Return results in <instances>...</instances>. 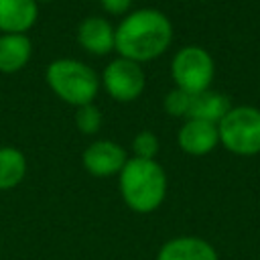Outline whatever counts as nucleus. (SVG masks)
<instances>
[{
    "label": "nucleus",
    "instance_id": "obj_10",
    "mask_svg": "<svg viewBox=\"0 0 260 260\" xmlns=\"http://www.w3.org/2000/svg\"><path fill=\"white\" fill-rule=\"evenodd\" d=\"M154 260H219L213 244L199 236H177L167 240Z\"/></svg>",
    "mask_w": 260,
    "mask_h": 260
},
{
    "label": "nucleus",
    "instance_id": "obj_2",
    "mask_svg": "<svg viewBox=\"0 0 260 260\" xmlns=\"http://www.w3.org/2000/svg\"><path fill=\"white\" fill-rule=\"evenodd\" d=\"M118 187L128 209L134 213H152L165 203L169 181L158 160L130 156L118 175Z\"/></svg>",
    "mask_w": 260,
    "mask_h": 260
},
{
    "label": "nucleus",
    "instance_id": "obj_19",
    "mask_svg": "<svg viewBox=\"0 0 260 260\" xmlns=\"http://www.w3.org/2000/svg\"><path fill=\"white\" fill-rule=\"evenodd\" d=\"M35 2L39 4V2H55V0H35Z\"/></svg>",
    "mask_w": 260,
    "mask_h": 260
},
{
    "label": "nucleus",
    "instance_id": "obj_8",
    "mask_svg": "<svg viewBox=\"0 0 260 260\" xmlns=\"http://www.w3.org/2000/svg\"><path fill=\"white\" fill-rule=\"evenodd\" d=\"M177 144L189 156H205L219 144L217 124L187 118L177 132Z\"/></svg>",
    "mask_w": 260,
    "mask_h": 260
},
{
    "label": "nucleus",
    "instance_id": "obj_12",
    "mask_svg": "<svg viewBox=\"0 0 260 260\" xmlns=\"http://www.w3.org/2000/svg\"><path fill=\"white\" fill-rule=\"evenodd\" d=\"M32 57V43L28 35L2 32L0 35V73L12 75L26 67Z\"/></svg>",
    "mask_w": 260,
    "mask_h": 260
},
{
    "label": "nucleus",
    "instance_id": "obj_18",
    "mask_svg": "<svg viewBox=\"0 0 260 260\" xmlns=\"http://www.w3.org/2000/svg\"><path fill=\"white\" fill-rule=\"evenodd\" d=\"M100 4H102V8H104L108 14L124 16L126 12H130L132 0H100Z\"/></svg>",
    "mask_w": 260,
    "mask_h": 260
},
{
    "label": "nucleus",
    "instance_id": "obj_13",
    "mask_svg": "<svg viewBox=\"0 0 260 260\" xmlns=\"http://www.w3.org/2000/svg\"><path fill=\"white\" fill-rule=\"evenodd\" d=\"M230 108H232V102H230L228 95H223L219 91H213V89H205V91L195 93L191 98L189 118L219 124V120L230 112Z\"/></svg>",
    "mask_w": 260,
    "mask_h": 260
},
{
    "label": "nucleus",
    "instance_id": "obj_5",
    "mask_svg": "<svg viewBox=\"0 0 260 260\" xmlns=\"http://www.w3.org/2000/svg\"><path fill=\"white\" fill-rule=\"evenodd\" d=\"M171 77L175 87L195 95L211 89L215 77V61L211 53L199 45L181 47L171 59Z\"/></svg>",
    "mask_w": 260,
    "mask_h": 260
},
{
    "label": "nucleus",
    "instance_id": "obj_9",
    "mask_svg": "<svg viewBox=\"0 0 260 260\" xmlns=\"http://www.w3.org/2000/svg\"><path fill=\"white\" fill-rule=\"evenodd\" d=\"M116 26L104 16H87L77 24V45L95 57L110 55L114 51Z\"/></svg>",
    "mask_w": 260,
    "mask_h": 260
},
{
    "label": "nucleus",
    "instance_id": "obj_1",
    "mask_svg": "<svg viewBox=\"0 0 260 260\" xmlns=\"http://www.w3.org/2000/svg\"><path fill=\"white\" fill-rule=\"evenodd\" d=\"M173 22L158 8H136L122 16L114 32V51L118 57L150 63L167 53L173 43Z\"/></svg>",
    "mask_w": 260,
    "mask_h": 260
},
{
    "label": "nucleus",
    "instance_id": "obj_3",
    "mask_svg": "<svg viewBox=\"0 0 260 260\" xmlns=\"http://www.w3.org/2000/svg\"><path fill=\"white\" fill-rule=\"evenodd\" d=\"M45 79L49 89L69 106H85L93 104L100 87L98 71L77 59L59 57L53 59L45 69Z\"/></svg>",
    "mask_w": 260,
    "mask_h": 260
},
{
    "label": "nucleus",
    "instance_id": "obj_11",
    "mask_svg": "<svg viewBox=\"0 0 260 260\" xmlns=\"http://www.w3.org/2000/svg\"><path fill=\"white\" fill-rule=\"evenodd\" d=\"M39 18L35 0H0V32L26 35Z\"/></svg>",
    "mask_w": 260,
    "mask_h": 260
},
{
    "label": "nucleus",
    "instance_id": "obj_17",
    "mask_svg": "<svg viewBox=\"0 0 260 260\" xmlns=\"http://www.w3.org/2000/svg\"><path fill=\"white\" fill-rule=\"evenodd\" d=\"M191 98H193L191 93H187V91H183V89H179V87H173V89L165 95L162 108H165V112H167L169 116L187 120V118H189V110H191Z\"/></svg>",
    "mask_w": 260,
    "mask_h": 260
},
{
    "label": "nucleus",
    "instance_id": "obj_14",
    "mask_svg": "<svg viewBox=\"0 0 260 260\" xmlns=\"http://www.w3.org/2000/svg\"><path fill=\"white\" fill-rule=\"evenodd\" d=\"M26 175V156L16 146H0V191H10Z\"/></svg>",
    "mask_w": 260,
    "mask_h": 260
},
{
    "label": "nucleus",
    "instance_id": "obj_7",
    "mask_svg": "<svg viewBox=\"0 0 260 260\" xmlns=\"http://www.w3.org/2000/svg\"><path fill=\"white\" fill-rule=\"evenodd\" d=\"M128 152L122 144L108 140V138H98L89 142L81 154L83 169L98 179H108V177H118L124 165L128 162Z\"/></svg>",
    "mask_w": 260,
    "mask_h": 260
},
{
    "label": "nucleus",
    "instance_id": "obj_20",
    "mask_svg": "<svg viewBox=\"0 0 260 260\" xmlns=\"http://www.w3.org/2000/svg\"><path fill=\"white\" fill-rule=\"evenodd\" d=\"M197 2H205V0H197Z\"/></svg>",
    "mask_w": 260,
    "mask_h": 260
},
{
    "label": "nucleus",
    "instance_id": "obj_15",
    "mask_svg": "<svg viewBox=\"0 0 260 260\" xmlns=\"http://www.w3.org/2000/svg\"><path fill=\"white\" fill-rule=\"evenodd\" d=\"M75 126L81 134H98L102 128V112L93 104H85L75 108Z\"/></svg>",
    "mask_w": 260,
    "mask_h": 260
},
{
    "label": "nucleus",
    "instance_id": "obj_4",
    "mask_svg": "<svg viewBox=\"0 0 260 260\" xmlns=\"http://www.w3.org/2000/svg\"><path fill=\"white\" fill-rule=\"evenodd\" d=\"M219 144L236 156L260 154V108L240 104L232 106L230 112L217 124Z\"/></svg>",
    "mask_w": 260,
    "mask_h": 260
},
{
    "label": "nucleus",
    "instance_id": "obj_16",
    "mask_svg": "<svg viewBox=\"0 0 260 260\" xmlns=\"http://www.w3.org/2000/svg\"><path fill=\"white\" fill-rule=\"evenodd\" d=\"M160 150L158 136L150 130H140L132 138V156L134 158H146V160H156V154Z\"/></svg>",
    "mask_w": 260,
    "mask_h": 260
},
{
    "label": "nucleus",
    "instance_id": "obj_6",
    "mask_svg": "<svg viewBox=\"0 0 260 260\" xmlns=\"http://www.w3.org/2000/svg\"><path fill=\"white\" fill-rule=\"evenodd\" d=\"M100 87L116 102H134L146 87V75L140 63L114 57L100 73Z\"/></svg>",
    "mask_w": 260,
    "mask_h": 260
}]
</instances>
